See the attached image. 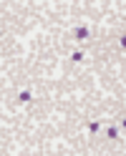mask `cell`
<instances>
[{
  "mask_svg": "<svg viewBox=\"0 0 126 156\" xmlns=\"http://www.w3.org/2000/svg\"><path fill=\"white\" fill-rule=\"evenodd\" d=\"M119 45H121V48H126V35H121V38H119Z\"/></svg>",
  "mask_w": 126,
  "mask_h": 156,
  "instance_id": "6",
  "label": "cell"
},
{
  "mask_svg": "<svg viewBox=\"0 0 126 156\" xmlns=\"http://www.w3.org/2000/svg\"><path fill=\"white\" fill-rule=\"evenodd\" d=\"M99 129H101V123H99V121H91V123H88V131H91V133H96Z\"/></svg>",
  "mask_w": 126,
  "mask_h": 156,
  "instance_id": "4",
  "label": "cell"
},
{
  "mask_svg": "<svg viewBox=\"0 0 126 156\" xmlns=\"http://www.w3.org/2000/svg\"><path fill=\"white\" fill-rule=\"evenodd\" d=\"M106 136H109V139H119V131H116V129H109V131H106Z\"/></svg>",
  "mask_w": 126,
  "mask_h": 156,
  "instance_id": "5",
  "label": "cell"
},
{
  "mask_svg": "<svg viewBox=\"0 0 126 156\" xmlns=\"http://www.w3.org/2000/svg\"><path fill=\"white\" fill-rule=\"evenodd\" d=\"M121 126H124V129H126V119H121Z\"/></svg>",
  "mask_w": 126,
  "mask_h": 156,
  "instance_id": "7",
  "label": "cell"
},
{
  "mask_svg": "<svg viewBox=\"0 0 126 156\" xmlns=\"http://www.w3.org/2000/svg\"><path fill=\"white\" fill-rule=\"evenodd\" d=\"M71 61H73V63H81V61H86L83 51H73V53H71Z\"/></svg>",
  "mask_w": 126,
  "mask_h": 156,
  "instance_id": "3",
  "label": "cell"
},
{
  "mask_svg": "<svg viewBox=\"0 0 126 156\" xmlns=\"http://www.w3.org/2000/svg\"><path fill=\"white\" fill-rule=\"evenodd\" d=\"M88 35H91V33H88V28H86V25H78V28L73 30V38H76V41H86Z\"/></svg>",
  "mask_w": 126,
  "mask_h": 156,
  "instance_id": "1",
  "label": "cell"
},
{
  "mask_svg": "<svg viewBox=\"0 0 126 156\" xmlns=\"http://www.w3.org/2000/svg\"><path fill=\"white\" fill-rule=\"evenodd\" d=\"M31 98H33V93L28 91V88H25V91H20V93H18V101H20V103H28V101H31Z\"/></svg>",
  "mask_w": 126,
  "mask_h": 156,
  "instance_id": "2",
  "label": "cell"
}]
</instances>
